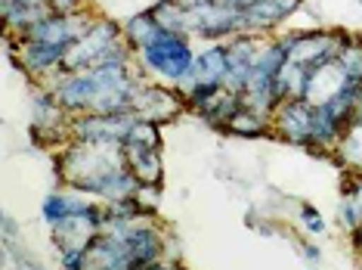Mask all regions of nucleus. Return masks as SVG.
<instances>
[{
    "label": "nucleus",
    "instance_id": "7",
    "mask_svg": "<svg viewBox=\"0 0 362 270\" xmlns=\"http://www.w3.org/2000/svg\"><path fill=\"white\" fill-rule=\"evenodd\" d=\"M6 47L13 53L16 69H22L37 84H47L50 78L59 75L65 53L71 50V47L62 44H35V40H10V38H6Z\"/></svg>",
    "mask_w": 362,
    "mask_h": 270
},
{
    "label": "nucleus",
    "instance_id": "27",
    "mask_svg": "<svg viewBox=\"0 0 362 270\" xmlns=\"http://www.w3.org/2000/svg\"><path fill=\"white\" fill-rule=\"evenodd\" d=\"M300 252L310 264H319V261H322V249H319L316 242H300Z\"/></svg>",
    "mask_w": 362,
    "mask_h": 270
},
{
    "label": "nucleus",
    "instance_id": "19",
    "mask_svg": "<svg viewBox=\"0 0 362 270\" xmlns=\"http://www.w3.org/2000/svg\"><path fill=\"white\" fill-rule=\"evenodd\" d=\"M152 16L158 19V26L164 31H174V35H189V10L177 4V0H158L149 6Z\"/></svg>",
    "mask_w": 362,
    "mask_h": 270
},
{
    "label": "nucleus",
    "instance_id": "13",
    "mask_svg": "<svg viewBox=\"0 0 362 270\" xmlns=\"http://www.w3.org/2000/svg\"><path fill=\"white\" fill-rule=\"evenodd\" d=\"M50 13L53 10L47 0H37V4H25V0H0V16H4L6 38L25 35L31 26H37V22L47 19Z\"/></svg>",
    "mask_w": 362,
    "mask_h": 270
},
{
    "label": "nucleus",
    "instance_id": "20",
    "mask_svg": "<svg viewBox=\"0 0 362 270\" xmlns=\"http://www.w3.org/2000/svg\"><path fill=\"white\" fill-rule=\"evenodd\" d=\"M223 84H192V87H186V90H177L180 96H183V103H186V109H192V112H204L208 106L217 100L220 94H223Z\"/></svg>",
    "mask_w": 362,
    "mask_h": 270
},
{
    "label": "nucleus",
    "instance_id": "26",
    "mask_svg": "<svg viewBox=\"0 0 362 270\" xmlns=\"http://www.w3.org/2000/svg\"><path fill=\"white\" fill-rule=\"evenodd\" d=\"M53 13H78L87 6V0H47Z\"/></svg>",
    "mask_w": 362,
    "mask_h": 270
},
{
    "label": "nucleus",
    "instance_id": "18",
    "mask_svg": "<svg viewBox=\"0 0 362 270\" xmlns=\"http://www.w3.org/2000/svg\"><path fill=\"white\" fill-rule=\"evenodd\" d=\"M242 106H245V96H242V94H233V90H223V94H220L217 100H214V103H211L204 112H199V116H202L204 121H208L211 128H220V130H223V128H226V121L233 118L235 112L242 109Z\"/></svg>",
    "mask_w": 362,
    "mask_h": 270
},
{
    "label": "nucleus",
    "instance_id": "32",
    "mask_svg": "<svg viewBox=\"0 0 362 270\" xmlns=\"http://www.w3.org/2000/svg\"><path fill=\"white\" fill-rule=\"evenodd\" d=\"M350 240H353V249H356V252H362V227H359L356 233H350Z\"/></svg>",
    "mask_w": 362,
    "mask_h": 270
},
{
    "label": "nucleus",
    "instance_id": "35",
    "mask_svg": "<svg viewBox=\"0 0 362 270\" xmlns=\"http://www.w3.org/2000/svg\"><path fill=\"white\" fill-rule=\"evenodd\" d=\"M25 4H37V0H25Z\"/></svg>",
    "mask_w": 362,
    "mask_h": 270
},
{
    "label": "nucleus",
    "instance_id": "17",
    "mask_svg": "<svg viewBox=\"0 0 362 270\" xmlns=\"http://www.w3.org/2000/svg\"><path fill=\"white\" fill-rule=\"evenodd\" d=\"M223 130L233 137H263V134H273V121L257 116V112H251L248 106H242V109L226 121Z\"/></svg>",
    "mask_w": 362,
    "mask_h": 270
},
{
    "label": "nucleus",
    "instance_id": "16",
    "mask_svg": "<svg viewBox=\"0 0 362 270\" xmlns=\"http://www.w3.org/2000/svg\"><path fill=\"white\" fill-rule=\"evenodd\" d=\"M81 199H84V196L75 193V190H71V193H65V190H53V193H47L44 208H40V218H44V224H47V227L62 224V220L78 208V202H81Z\"/></svg>",
    "mask_w": 362,
    "mask_h": 270
},
{
    "label": "nucleus",
    "instance_id": "29",
    "mask_svg": "<svg viewBox=\"0 0 362 270\" xmlns=\"http://www.w3.org/2000/svg\"><path fill=\"white\" fill-rule=\"evenodd\" d=\"M183 10H195V6H204V4H214V0H177Z\"/></svg>",
    "mask_w": 362,
    "mask_h": 270
},
{
    "label": "nucleus",
    "instance_id": "21",
    "mask_svg": "<svg viewBox=\"0 0 362 270\" xmlns=\"http://www.w3.org/2000/svg\"><path fill=\"white\" fill-rule=\"evenodd\" d=\"M124 146H149V150H161V125H152V121L136 118L134 128H130Z\"/></svg>",
    "mask_w": 362,
    "mask_h": 270
},
{
    "label": "nucleus",
    "instance_id": "5",
    "mask_svg": "<svg viewBox=\"0 0 362 270\" xmlns=\"http://www.w3.org/2000/svg\"><path fill=\"white\" fill-rule=\"evenodd\" d=\"M100 16L90 13V6L78 13H50L47 19H40L37 26H31L25 35L10 38V40H35V44H62V47H75L90 28L96 26Z\"/></svg>",
    "mask_w": 362,
    "mask_h": 270
},
{
    "label": "nucleus",
    "instance_id": "15",
    "mask_svg": "<svg viewBox=\"0 0 362 270\" xmlns=\"http://www.w3.org/2000/svg\"><path fill=\"white\" fill-rule=\"evenodd\" d=\"M121 26H124V44H127L134 53L146 50V47H149L152 40L164 31V28L158 26V19L152 16V10H143V13L127 16V19L121 22Z\"/></svg>",
    "mask_w": 362,
    "mask_h": 270
},
{
    "label": "nucleus",
    "instance_id": "22",
    "mask_svg": "<svg viewBox=\"0 0 362 270\" xmlns=\"http://www.w3.org/2000/svg\"><path fill=\"white\" fill-rule=\"evenodd\" d=\"M337 69H341V75L347 81H362V35L353 38V44L341 53Z\"/></svg>",
    "mask_w": 362,
    "mask_h": 270
},
{
    "label": "nucleus",
    "instance_id": "4",
    "mask_svg": "<svg viewBox=\"0 0 362 270\" xmlns=\"http://www.w3.org/2000/svg\"><path fill=\"white\" fill-rule=\"evenodd\" d=\"M136 121V112H109V116H96V112H87V116H71L69 121V134L71 140L81 143H96V146H124L130 128Z\"/></svg>",
    "mask_w": 362,
    "mask_h": 270
},
{
    "label": "nucleus",
    "instance_id": "33",
    "mask_svg": "<svg viewBox=\"0 0 362 270\" xmlns=\"http://www.w3.org/2000/svg\"><path fill=\"white\" fill-rule=\"evenodd\" d=\"M22 267H25V270H44L37 261H31V258H22Z\"/></svg>",
    "mask_w": 362,
    "mask_h": 270
},
{
    "label": "nucleus",
    "instance_id": "24",
    "mask_svg": "<svg viewBox=\"0 0 362 270\" xmlns=\"http://www.w3.org/2000/svg\"><path fill=\"white\" fill-rule=\"evenodd\" d=\"M62 270H87V252L84 249H65L59 252Z\"/></svg>",
    "mask_w": 362,
    "mask_h": 270
},
{
    "label": "nucleus",
    "instance_id": "10",
    "mask_svg": "<svg viewBox=\"0 0 362 270\" xmlns=\"http://www.w3.org/2000/svg\"><path fill=\"white\" fill-rule=\"evenodd\" d=\"M273 134L282 140L303 146H313V103L307 100H285L273 112Z\"/></svg>",
    "mask_w": 362,
    "mask_h": 270
},
{
    "label": "nucleus",
    "instance_id": "25",
    "mask_svg": "<svg viewBox=\"0 0 362 270\" xmlns=\"http://www.w3.org/2000/svg\"><path fill=\"white\" fill-rule=\"evenodd\" d=\"M341 193H344V196H353V199L359 202V208H362V174H356V171H350L347 184L341 186Z\"/></svg>",
    "mask_w": 362,
    "mask_h": 270
},
{
    "label": "nucleus",
    "instance_id": "3",
    "mask_svg": "<svg viewBox=\"0 0 362 270\" xmlns=\"http://www.w3.org/2000/svg\"><path fill=\"white\" fill-rule=\"evenodd\" d=\"M235 35H245V10L229 6L226 0L189 10V38H202L208 44H220Z\"/></svg>",
    "mask_w": 362,
    "mask_h": 270
},
{
    "label": "nucleus",
    "instance_id": "23",
    "mask_svg": "<svg viewBox=\"0 0 362 270\" xmlns=\"http://www.w3.org/2000/svg\"><path fill=\"white\" fill-rule=\"evenodd\" d=\"M337 220H341V227L347 233H356L362 227V208L359 202L353 199V196H344L341 199V208H337Z\"/></svg>",
    "mask_w": 362,
    "mask_h": 270
},
{
    "label": "nucleus",
    "instance_id": "1",
    "mask_svg": "<svg viewBox=\"0 0 362 270\" xmlns=\"http://www.w3.org/2000/svg\"><path fill=\"white\" fill-rule=\"evenodd\" d=\"M124 165L127 159L121 146H96V143L69 140L62 146V152L56 155V177L62 184H69L75 193L87 196V199H100L109 177Z\"/></svg>",
    "mask_w": 362,
    "mask_h": 270
},
{
    "label": "nucleus",
    "instance_id": "11",
    "mask_svg": "<svg viewBox=\"0 0 362 270\" xmlns=\"http://www.w3.org/2000/svg\"><path fill=\"white\" fill-rule=\"evenodd\" d=\"M300 10L303 0H260V4L245 10V35L267 38Z\"/></svg>",
    "mask_w": 362,
    "mask_h": 270
},
{
    "label": "nucleus",
    "instance_id": "14",
    "mask_svg": "<svg viewBox=\"0 0 362 270\" xmlns=\"http://www.w3.org/2000/svg\"><path fill=\"white\" fill-rule=\"evenodd\" d=\"M127 159V168L143 186H161L164 184V162L161 150H149V146H121Z\"/></svg>",
    "mask_w": 362,
    "mask_h": 270
},
{
    "label": "nucleus",
    "instance_id": "31",
    "mask_svg": "<svg viewBox=\"0 0 362 270\" xmlns=\"http://www.w3.org/2000/svg\"><path fill=\"white\" fill-rule=\"evenodd\" d=\"M146 270H177V261H158V264H152Z\"/></svg>",
    "mask_w": 362,
    "mask_h": 270
},
{
    "label": "nucleus",
    "instance_id": "28",
    "mask_svg": "<svg viewBox=\"0 0 362 270\" xmlns=\"http://www.w3.org/2000/svg\"><path fill=\"white\" fill-rule=\"evenodd\" d=\"M16 236V220L10 215H4V240H13Z\"/></svg>",
    "mask_w": 362,
    "mask_h": 270
},
{
    "label": "nucleus",
    "instance_id": "34",
    "mask_svg": "<svg viewBox=\"0 0 362 270\" xmlns=\"http://www.w3.org/2000/svg\"><path fill=\"white\" fill-rule=\"evenodd\" d=\"M177 270H189V267H183V264H177Z\"/></svg>",
    "mask_w": 362,
    "mask_h": 270
},
{
    "label": "nucleus",
    "instance_id": "2",
    "mask_svg": "<svg viewBox=\"0 0 362 270\" xmlns=\"http://www.w3.org/2000/svg\"><path fill=\"white\" fill-rule=\"evenodd\" d=\"M195 62V47L189 35H174V31H161L146 50L136 53V65L149 72L168 87H177L189 75Z\"/></svg>",
    "mask_w": 362,
    "mask_h": 270
},
{
    "label": "nucleus",
    "instance_id": "9",
    "mask_svg": "<svg viewBox=\"0 0 362 270\" xmlns=\"http://www.w3.org/2000/svg\"><path fill=\"white\" fill-rule=\"evenodd\" d=\"M69 121H71V116L56 103L53 90L37 87L35 94H31V134H35L37 143H44V140L50 143L56 134L65 137V140H71Z\"/></svg>",
    "mask_w": 362,
    "mask_h": 270
},
{
    "label": "nucleus",
    "instance_id": "30",
    "mask_svg": "<svg viewBox=\"0 0 362 270\" xmlns=\"http://www.w3.org/2000/svg\"><path fill=\"white\" fill-rule=\"evenodd\" d=\"M229 6H238V10H248V6H254V4H260V0H226Z\"/></svg>",
    "mask_w": 362,
    "mask_h": 270
},
{
    "label": "nucleus",
    "instance_id": "6",
    "mask_svg": "<svg viewBox=\"0 0 362 270\" xmlns=\"http://www.w3.org/2000/svg\"><path fill=\"white\" fill-rule=\"evenodd\" d=\"M118 44H124V26H121V22H115V19H109V16H100V19H96V26L90 28L69 53H65L62 72H84L96 60H103L109 50H115Z\"/></svg>",
    "mask_w": 362,
    "mask_h": 270
},
{
    "label": "nucleus",
    "instance_id": "8",
    "mask_svg": "<svg viewBox=\"0 0 362 270\" xmlns=\"http://www.w3.org/2000/svg\"><path fill=\"white\" fill-rule=\"evenodd\" d=\"M134 112H136V118H143V121L164 125V121H174L180 112H186V103H183V96L177 94V87L143 81L136 90Z\"/></svg>",
    "mask_w": 362,
    "mask_h": 270
},
{
    "label": "nucleus",
    "instance_id": "36",
    "mask_svg": "<svg viewBox=\"0 0 362 270\" xmlns=\"http://www.w3.org/2000/svg\"><path fill=\"white\" fill-rule=\"evenodd\" d=\"M356 4H359V6H362V0H356Z\"/></svg>",
    "mask_w": 362,
    "mask_h": 270
},
{
    "label": "nucleus",
    "instance_id": "12",
    "mask_svg": "<svg viewBox=\"0 0 362 270\" xmlns=\"http://www.w3.org/2000/svg\"><path fill=\"white\" fill-rule=\"evenodd\" d=\"M226 72H229L226 40H220V44H208L204 50L195 53L192 69H189V75L177 84V90H186V87H192V84H223Z\"/></svg>",
    "mask_w": 362,
    "mask_h": 270
}]
</instances>
